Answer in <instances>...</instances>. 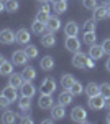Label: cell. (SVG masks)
<instances>
[{
	"instance_id": "obj_1",
	"label": "cell",
	"mask_w": 110,
	"mask_h": 124,
	"mask_svg": "<svg viewBox=\"0 0 110 124\" xmlns=\"http://www.w3.org/2000/svg\"><path fill=\"white\" fill-rule=\"evenodd\" d=\"M54 91H56V81H54V78L46 76L45 79H43L41 86H39V93H41V94H53Z\"/></svg>"
},
{
	"instance_id": "obj_2",
	"label": "cell",
	"mask_w": 110,
	"mask_h": 124,
	"mask_svg": "<svg viewBox=\"0 0 110 124\" xmlns=\"http://www.w3.org/2000/svg\"><path fill=\"white\" fill-rule=\"evenodd\" d=\"M71 119H72L74 123H89V121H87V111L84 109L82 106L72 108V111H71Z\"/></svg>"
},
{
	"instance_id": "obj_3",
	"label": "cell",
	"mask_w": 110,
	"mask_h": 124,
	"mask_svg": "<svg viewBox=\"0 0 110 124\" xmlns=\"http://www.w3.org/2000/svg\"><path fill=\"white\" fill-rule=\"evenodd\" d=\"M64 46L67 51H71V53H77V51H81V41L77 37H66L64 38Z\"/></svg>"
},
{
	"instance_id": "obj_4",
	"label": "cell",
	"mask_w": 110,
	"mask_h": 124,
	"mask_svg": "<svg viewBox=\"0 0 110 124\" xmlns=\"http://www.w3.org/2000/svg\"><path fill=\"white\" fill-rule=\"evenodd\" d=\"M87 60H89V55H85L82 51H77V53L72 55L71 63H72V66H76V68H85L87 66Z\"/></svg>"
},
{
	"instance_id": "obj_5",
	"label": "cell",
	"mask_w": 110,
	"mask_h": 124,
	"mask_svg": "<svg viewBox=\"0 0 110 124\" xmlns=\"http://www.w3.org/2000/svg\"><path fill=\"white\" fill-rule=\"evenodd\" d=\"M0 41L3 45H12L13 41H17V33H13V30L3 28L0 31Z\"/></svg>"
},
{
	"instance_id": "obj_6",
	"label": "cell",
	"mask_w": 110,
	"mask_h": 124,
	"mask_svg": "<svg viewBox=\"0 0 110 124\" xmlns=\"http://www.w3.org/2000/svg\"><path fill=\"white\" fill-rule=\"evenodd\" d=\"M89 108L91 109H95V111H99L102 108H105V98L102 94H97V96H91L89 98Z\"/></svg>"
},
{
	"instance_id": "obj_7",
	"label": "cell",
	"mask_w": 110,
	"mask_h": 124,
	"mask_svg": "<svg viewBox=\"0 0 110 124\" xmlns=\"http://www.w3.org/2000/svg\"><path fill=\"white\" fill-rule=\"evenodd\" d=\"M53 106H54L53 94H39V99H38L39 109H53Z\"/></svg>"
},
{
	"instance_id": "obj_8",
	"label": "cell",
	"mask_w": 110,
	"mask_h": 124,
	"mask_svg": "<svg viewBox=\"0 0 110 124\" xmlns=\"http://www.w3.org/2000/svg\"><path fill=\"white\" fill-rule=\"evenodd\" d=\"M28 60V55H26V51L25 50H17V51H13L12 53V61H13V65H25Z\"/></svg>"
},
{
	"instance_id": "obj_9",
	"label": "cell",
	"mask_w": 110,
	"mask_h": 124,
	"mask_svg": "<svg viewBox=\"0 0 110 124\" xmlns=\"http://www.w3.org/2000/svg\"><path fill=\"white\" fill-rule=\"evenodd\" d=\"M91 58H94V60H100L104 55H105V50H104V46L102 45H97V43H94V45H91L89 46V53H87Z\"/></svg>"
},
{
	"instance_id": "obj_10",
	"label": "cell",
	"mask_w": 110,
	"mask_h": 124,
	"mask_svg": "<svg viewBox=\"0 0 110 124\" xmlns=\"http://www.w3.org/2000/svg\"><path fill=\"white\" fill-rule=\"evenodd\" d=\"M2 96H5L7 99H10L12 103L13 101H18V93H17V88H13L12 85H7L2 89Z\"/></svg>"
},
{
	"instance_id": "obj_11",
	"label": "cell",
	"mask_w": 110,
	"mask_h": 124,
	"mask_svg": "<svg viewBox=\"0 0 110 124\" xmlns=\"http://www.w3.org/2000/svg\"><path fill=\"white\" fill-rule=\"evenodd\" d=\"M105 17H109V7L107 5H97L95 8H94V17L92 18H95L97 22H100V20H104Z\"/></svg>"
},
{
	"instance_id": "obj_12",
	"label": "cell",
	"mask_w": 110,
	"mask_h": 124,
	"mask_svg": "<svg viewBox=\"0 0 110 124\" xmlns=\"http://www.w3.org/2000/svg\"><path fill=\"white\" fill-rule=\"evenodd\" d=\"M31 31L35 33V35H45L46 31H48V25H46L45 22H39V20L35 18V22L31 23Z\"/></svg>"
},
{
	"instance_id": "obj_13",
	"label": "cell",
	"mask_w": 110,
	"mask_h": 124,
	"mask_svg": "<svg viewBox=\"0 0 110 124\" xmlns=\"http://www.w3.org/2000/svg\"><path fill=\"white\" fill-rule=\"evenodd\" d=\"M20 91H21V96H28V98H33L36 94V88L33 86L31 81H25L21 85V88H20Z\"/></svg>"
},
{
	"instance_id": "obj_14",
	"label": "cell",
	"mask_w": 110,
	"mask_h": 124,
	"mask_svg": "<svg viewBox=\"0 0 110 124\" xmlns=\"http://www.w3.org/2000/svg\"><path fill=\"white\" fill-rule=\"evenodd\" d=\"M12 73H13V65L2 56L0 58V75L2 76H10Z\"/></svg>"
},
{
	"instance_id": "obj_15",
	"label": "cell",
	"mask_w": 110,
	"mask_h": 124,
	"mask_svg": "<svg viewBox=\"0 0 110 124\" xmlns=\"http://www.w3.org/2000/svg\"><path fill=\"white\" fill-rule=\"evenodd\" d=\"M23 83H25V79H23V75L21 73H12L8 76V85H12L13 88H17V89H20Z\"/></svg>"
},
{
	"instance_id": "obj_16",
	"label": "cell",
	"mask_w": 110,
	"mask_h": 124,
	"mask_svg": "<svg viewBox=\"0 0 110 124\" xmlns=\"http://www.w3.org/2000/svg\"><path fill=\"white\" fill-rule=\"evenodd\" d=\"M30 40H31V35H30V31L26 28H20L17 31V43H20V45H28Z\"/></svg>"
},
{
	"instance_id": "obj_17",
	"label": "cell",
	"mask_w": 110,
	"mask_h": 124,
	"mask_svg": "<svg viewBox=\"0 0 110 124\" xmlns=\"http://www.w3.org/2000/svg\"><path fill=\"white\" fill-rule=\"evenodd\" d=\"M41 43H43V46L46 48H51V46H54L56 45V37H54V31H46L45 35L41 37Z\"/></svg>"
},
{
	"instance_id": "obj_18",
	"label": "cell",
	"mask_w": 110,
	"mask_h": 124,
	"mask_svg": "<svg viewBox=\"0 0 110 124\" xmlns=\"http://www.w3.org/2000/svg\"><path fill=\"white\" fill-rule=\"evenodd\" d=\"M39 68H41L43 71H51V70L54 68V58L49 56V55L43 56L41 61H39Z\"/></svg>"
},
{
	"instance_id": "obj_19",
	"label": "cell",
	"mask_w": 110,
	"mask_h": 124,
	"mask_svg": "<svg viewBox=\"0 0 110 124\" xmlns=\"http://www.w3.org/2000/svg\"><path fill=\"white\" fill-rule=\"evenodd\" d=\"M72 96L74 94L69 91V89H64L61 94L58 96V103H59V104H63V106H69L71 103H72Z\"/></svg>"
},
{
	"instance_id": "obj_20",
	"label": "cell",
	"mask_w": 110,
	"mask_h": 124,
	"mask_svg": "<svg viewBox=\"0 0 110 124\" xmlns=\"http://www.w3.org/2000/svg\"><path fill=\"white\" fill-rule=\"evenodd\" d=\"M79 33V25L76 22H67L64 27V35L66 37H76Z\"/></svg>"
},
{
	"instance_id": "obj_21",
	"label": "cell",
	"mask_w": 110,
	"mask_h": 124,
	"mask_svg": "<svg viewBox=\"0 0 110 124\" xmlns=\"http://www.w3.org/2000/svg\"><path fill=\"white\" fill-rule=\"evenodd\" d=\"M0 121L3 124H13L17 121V113H13V111H10V109H5L3 114H2V117H0Z\"/></svg>"
},
{
	"instance_id": "obj_22",
	"label": "cell",
	"mask_w": 110,
	"mask_h": 124,
	"mask_svg": "<svg viewBox=\"0 0 110 124\" xmlns=\"http://www.w3.org/2000/svg\"><path fill=\"white\" fill-rule=\"evenodd\" d=\"M51 116L54 117V119H63L66 116V106L59 104L58 103V106H53V109H51Z\"/></svg>"
},
{
	"instance_id": "obj_23",
	"label": "cell",
	"mask_w": 110,
	"mask_h": 124,
	"mask_svg": "<svg viewBox=\"0 0 110 124\" xmlns=\"http://www.w3.org/2000/svg\"><path fill=\"white\" fill-rule=\"evenodd\" d=\"M21 75H23V79L25 81H33L36 78V70L33 66H25L23 71H21Z\"/></svg>"
},
{
	"instance_id": "obj_24",
	"label": "cell",
	"mask_w": 110,
	"mask_h": 124,
	"mask_svg": "<svg viewBox=\"0 0 110 124\" xmlns=\"http://www.w3.org/2000/svg\"><path fill=\"white\" fill-rule=\"evenodd\" d=\"M74 76L71 75V73H66V75H63V78H61V88H64V89H71V86L74 85Z\"/></svg>"
},
{
	"instance_id": "obj_25",
	"label": "cell",
	"mask_w": 110,
	"mask_h": 124,
	"mask_svg": "<svg viewBox=\"0 0 110 124\" xmlns=\"http://www.w3.org/2000/svg\"><path fill=\"white\" fill-rule=\"evenodd\" d=\"M46 25H48V30H49V31H58V30L61 28V20H59V17H51V18L48 20V23H46Z\"/></svg>"
},
{
	"instance_id": "obj_26",
	"label": "cell",
	"mask_w": 110,
	"mask_h": 124,
	"mask_svg": "<svg viewBox=\"0 0 110 124\" xmlns=\"http://www.w3.org/2000/svg\"><path fill=\"white\" fill-rule=\"evenodd\" d=\"M85 93H87L89 98H91V96L100 94V85H97V83H89V85L85 86Z\"/></svg>"
},
{
	"instance_id": "obj_27",
	"label": "cell",
	"mask_w": 110,
	"mask_h": 124,
	"mask_svg": "<svg viewBox=\"0 0 110 124\" xmlns=\"http://www.w3.org/2000/svg\"><path fill=\"white\" fill-rule=\"evenodd\" d=\"M5 8H7L8 13H15V12H18V8H20L18 0H5Z\"/></svg>"
},
{
	"instance_id": "obj_28",
	"label": "cell",
	"mask_w": 110,
	"mask_h": 124,
	"mask_svg": "<svg viewBox=\"0 0 110 124\" xmlns=\"http://www.w3.org/2000/svg\"><path fill=\"white\" fill-rule=\"evenodd\" d=\"M18 106L21 111H30L31 109V98H28V96H21L18 101Z\"/></svg>"
},
{
	"instance_id": "obj_29",
	"label": "cell",
	"mask_w": 110,
	"mask_h": 124,
	"mask_svg": "<svg viewBox=\"0 0 110 124\" xmlns=\"http://www.w3.org/2000/svg\"><path fill=\"white\" fill-rule=\"evenodd\" d=\"M84 43L85 45H94V43H97V35H95V31H84Z\"/></svg>"
},
{
	"instance_id": "obj_30",
	"label": "cell",
	"mask_w": 110,
	"mask_h": 124,
	"mask_svg": "<svg viewBox=\"0 0 110 124\" xmlns=\"http://www.w3.org/2000/svg\"><path fill=\"white\" fill-rule=\"evenodd\" d=\"M95 28H97V20L95 18H89L84 22V27H82L84 31H95Z\"/></svg>"
},
{
	"instance_id": "obj_31",
	"label": "cell",
	"mask_w": 110,
	"mask_h": 124,
	"mask_svg": "<svg viewBox=\"0 0 110 124\" xmlns=\"http://www.w3.org/2000/svg\"><path fill=\"white\" fill-rule=\"evenodd\" d=\"M69 91H71L74 96H79V94H82L84 91H85V88L81 85V81H74V85L71 86V89H69Z\"/></svg>"
},
{
	"instance_id": "obj_32",
	"label": "cell",
	"mask_w": 110,
	"mask_h": 124,
	"mask_svg": "<svg viewBox=\"0 0 110 124\" xmlns=\"http://www.w3.org/2000/svg\"><path fill=\"white\" fill-rule=\"evenodd\" d=\"M25 51H26V55H28L30 60L36 58L38 53H39V51H38V46H36V45H31V43H28V45H26V50H25Z\"/></svg>"
},
{
	"instance_id": "obj_33",
	"label": "cell",
	"mask_w": 110,
	"mask_h": 124,
	"mask_svg": "<svg viewBox=\"0 0 110 124\" xmlns=\"http://www.w3.org/2000/svg\"><path fill=\"white\" fill-rule=\"evenodd\" d=\"M53 10H54L58 15L59 13H64L66 10H67V2H56V3H53Z\"/></svg>"
},
{
	"instance_id": "obj_34",
	"label": "cell",
	"mask_w": 110,
	"mask_h": 124,
	"mask_svg": "<svg viewBox=\"0 0 110 124\" xmlns=\"http://www.w3.org/2000/svg\"><path fill=\"white\" fill-rule=\"evenodd\" d=\"M49 18H51V13H49V12H43V10H38V13H36V20L48 23V20H49Z\"/></svg>"
},
{
	"instance_id": "obj_35",
	"label": "cell",
	"mask_w": 110,
	"mask_h": 124,
	"mask_svg": "<svg viewBox=\"0 0 110 124\" xmlns=\"http://www.w3.org/2000/svg\"><path fill=\"white\" fill-rule=\"evenodd\" d=\"M100 94L104 98H110V83H102L100 85Z\"/></svg>"
},
{
	"instance_id": "obj_36",
	"label": "cell",
	"mask_w": 110,
	"mask_h": 124,
	"mask_svg": "<svg viewBox=\"0 0 110 124\" xmlns=\"http://www.w3.org/2000/svg\"><path fill=\"white\" fill-rule=\"evenodd\" d=\"M82 5L87 10H94L97 7V0H82Z\"/></svg>"
},
{
	"instance_id": "obj_37",
	"label": "cell",
	"mask_w": 110,
	"mask_h": 124,
	"mask_svg": "<svg viewBox=\"0 0 110 124\" xmlns=\"http://www.w3.org/2000/svg\"><path fill=\"white\" fill-rule=\"evenodd\" d=\"M10 103H12V101H10V99H7L5 96H0V108H2V109H7Z\"/></svg>"
},
{
	"instance_id": "obj_38",
	"label": "cell",
	"mask_w": 110,
	"mask_h": 124,
	"mask_svg": "<svg viewBox=\"0 0 110 124\" xmlns=\"http://www.w3.org/2000/svg\"><path fill=\"white\" fill-rule=\"evenodd\" d=\"M102 46L105 50V55H110V38H105L102 41Z\"/></svg>"
},
{
	"instance_id": "obj_39",
	"label": "cell",
	"mask_w": 110,
	"mask_h": 124,
	"mask_svg": "<svg viewBox=\"0 0 110 124\" xmlns=\"http://www.w3.org/2000/svg\"><path fill=\"white\" fill-rule=\"evenodd\" d=\"M21 116V123L23 124H33V119L30 117V114H20Z\"/></svg>"
},
{
	"instance_id": "obj_40",
	"label": "cell",
	"mask_w": 110,
	"mask_h": 124,
	"mask_svg": "<svg viewBox=\"0 0 110 124\" xmlns=\"http://www.w3.org/2000/svg\"><path fill=\"white\" fill-rule=\"evenodd\" d=\"M51 3H48V2H41V7H39V10H43V12H51Z\"/></svg>"
},
{
	"instance_id": "obj_41",
	"label": "cell",
	"mask_w": 110,
	"mask_h": 124,
	"mask_svg": "<svg viewBox=\"0 0 110 124\" xmlns=\"http://www.w3.org/2000/svg\"><path fill=\"white\" fill-rule=\"evenodd\" d=\"M87 70H92V68H95V60H94V58H91L89 56V60H87Z\"/></svg>"
},
{
	"instance_id": "obj_42",
	"label": "cell",
	"mask_w": 110,
	"mask_h": 124,
	"mask_svg": "<svg viewBox=\"0 0 110 124\" xmlns=\"http://www.w3.org/2000/svg\"><path fill=\"white\" fill-rule=\"evenodd\" d=\"M105 70H107V71L110 73V58L107 60V61H105Z\"/></svg>"
},
{
	"instance_id": "obj_43",
	"label": "cell",
	"mask_w": 110,
	"mask_h": 124,
	"mask_svg": "<svg viewBox=\"0 0 110 124\" xmlns=\"http://www.w3.org/2000/svg\"><path fill=\"white\" fill-rule=\"evenodd\" d=\"M105 108L110 109V98H105Z\"/></svg>"
},
{
	"instance_id": "obj_44",
	"label": "cell",
	"mask_w": 110,
	"mask_h": 124,
	"mask_svg": "<svg viewBox=\"0 0 110 124\" xmlns=\"http://www.w3.org/2000/svg\"><path fill=\"white\" fill-rule=\"evenodd\" d=\"M102 3H104V5H107V7H109V5H110V0H102Z\"/></svg>"
},
{
	"instance_id": "obj_45",
	"label": "cell",
	"mask_w": 110,
	"mask_h": 124,
	"mask_svg": "<svg viewBox=\"0 0 110 124\" xmlns=\"http://www.w3.org/2000/svg\"><path fill=\"white\" fill-rule=\"evenodd\" d=\"M105 123H107V124H110V113L107 114V117H105Z\"/></svg>"
},
{
	"instance_id": "obj_46",
	"label": "cell",
	"mask_w": 110,
	"mask_h": 124,
	"mask_svg": "<svg viewBox=\"0 0 110 124\" xmlns=\"http://www.w3.org/2000/svg\"><path fill=\"white\" fill-rule=\"evenodd\" d=\"M53 3H56V2H67V0H51Z\"/></svg>"
},
{
	"instance_id": "obj_47",
	"label": "cell",
	"mask_w": 110,
	"mask_h": 124,
	"mask_svg": "<svg viewBox=\"0 0 110 124\" xmlns=\"http://www.w3.org/2000/svg\"><path fill=\"white\" fill-rule=\"evenodd\" d=\"M38 2H39V3H41V2H49V0H38Z\"/></svg>"
},
{
	"instance_id": "obj_48",
	"label": "cell",
	"mask_w": 110,
	"mask_h": 124,
	"mask_svg": "<svg viewBox=\"0 0 110 124\" xmlns=\"http://www.w3.org/2000/svg\"><path fill=\"white\" fill-rule=\"evenodd\" d=\"M109 18H110V5H109Z\"/></svg>"
}]
</instances>
